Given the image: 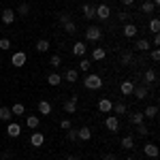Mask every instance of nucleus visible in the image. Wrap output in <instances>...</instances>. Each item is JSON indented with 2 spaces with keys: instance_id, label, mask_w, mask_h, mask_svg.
Wrapping results in <instances>:
<instances>
[{
  "instance_id": "1",
  "label": "nucleus",
  "mask_w": 160,
  "mask_h": 160,
  "mask_svg": "<svg viewBox=\"0 0 160 160\" xmlns=\"http://www.w3.org/2000/svg\"><path fill=\"white\" fill-rule=\"evenodd\" d=\"M83 86H86L88 90H100V88H102V79H100V75L88 73L86 79H83Z\"/></svg>"
},
{
  "instance_id": "2",
  "label": "nucleus",
  "mask_w": 160,
  "mask_h": 160,
  "mask_svg": "<svg viewBox=\"0 0 160 160\" xmlns=\"http://www.w3.org/2000/svg\"><path fill=\"white\" fill-rule=\"evenodd\" d=\"M100 38H102V28H100V26H88L86 28V41L98 43Z\"/></svg>"
},
{
  "instance_id": "3",
  "label": "nucleus",
  "mask_w": 160,
  "mask_h": 160,
  "mask_svg": "<svg viewBox=\"0 0 160 160\" xmlns=\"http://www.w3.org/2000/svg\"><path fill=\"white\" fill-rule=\"evenodd\" d=\"M11 64L15 68H22L24 64H28V53H26V51H15L11 56Z\"/></svg>"
},
{
  "instance_id": "4",
  "label": "nucleus",
  "mask_w": 160,
  "mask_h": 160,
  "mask_svg": "<svg viewBox=\"0 0 160 160\" xmlns=\"http://www.w3.org/2000/svg\"><path fill=\"white\" fill-rule=\"evenodd\" d=\"M109 15H111V7L107 4V2H100L98 7H96V19H109Z\"/></svg>"
},
{
  "instance_id": "5",
  "label": "nucleus",
  "mask_w": 160,
  "mask_h": 160,
  "mask_svg": "<svg viewBox=\"0 0 160 160\" xmlns=\"http://www.w3.org/2000/svg\"><path fill=\"white\" fill-rule=\"evenodd\" d=\"M81 13H83V17H86L88 22H94V19H96V7L90 4V2H86V4L81 7Z\"/></svg>"
},
{
  "instance_id": "6",
  "label": "nucleus",
  "mask_w": 160,
  "mask_h": 160,
  "mask_svg": "<svg viewBox=\"0 0 160 160\" xmlns=\"http://www.w3.org/2000/svg\"><path fill=\"white\" fill-rule=\"evenodd\" d=\"M105 128H107L109 132H118V128H120V118H118V115H107Z\"/></svg>"
},
{
  "instance_id": "7",
  "label": "nucleus",
  "mask_w": 160,
  "mask_h": 160,
  "mask_svg": "<svg viewBox=\"0 0 160 160\" xmlns=\"http://www.w3.org/2000/svg\"><path fill=\"white\" fill-rule=\"evenodd\" d=\"M122 34H124L126 38H135L137 34H139V28H137V24H132V22L124 24V28H122Z\"/></svg>"
},
{
  "instance_id": "8",
  "label": "nucleus",
  "mask_w": 160,
  "mask_h": 160,
  "mask_svg": "<svg viewBox=\"0 0 160 160\" xmlns=\"http://www.w3.org/2000/svg\"><path fill=\"white\" fill-rule=\"evenodd\" d=\"M0 19H2V24H4V26H11L13 22L17 19V15H15L13 9H4V11L0 13Z\"/></svg>"
},
{
  "instance_id": "9",
  "label": "nucleus",
  "mask_w": 160,
  "mask_h": 160,
  "mask_svg": "<svg viewBox=\"0 0 160 160\" xmlns=\"http://www.w3.org/2000/svg\"><path fill=\"white\" fill-rule=\"evenodd\" d=\"M7 135L11 137V139H17V137L22 135V126L17 122H7Z\"/></svg>"
},
{
  "instance_id": "10",
  "label": "nucleus",
  "mask_w": 160,
  "mask_h": 160,
  "mask_svg": "<svg viewBox=\"0 0 160 160\" xmlns=\"http://www.w3.org/2000/svg\"><path fill=\"white\" fill-rule=\"evenodd\" d=\"M77 100H79V96H73V98H68V100H64L62 102V109L66 111V113H77Z\"/></svg>"
},
{
  "instance_id": "11",
  "label": "nucleus",
  "mask_w": 160,
  "mask_h": 160,
  "mask_svg": "<svg viewBox=\"0 0 160 160\" xmlns=\"http://www.w3.org/2000/svg\"><path fill=\"white\" fill-rule=\"evenodd\" d=\"M111 113H113V115H118V118H120V115H126V113H128V107H126V102H124V100H118V102H113V107H111Z\"/></svg>"
},
{
  "instance_id": "12",
  "label": "nucleus",
  "mask_w": 160,
  "mask_h": 160,
  "mask_svg": "<svg viewBox=\"0 0 160 160\" xmlns=\"http://www.w3.org/2000/svg\"><path fill=\"white\" fill-rule=\"evenodd\" d=\"M62 81H68V83L79 81V71H77V68H66V73H64V77H62Z\"/></svg>"
},
{
  "instance_id": "13",
  "label": "nucleus",
  "mask_w": 160,
  "mask_h": 160,
  "mask_svg": "<svg viewBox=\"0 0 160 160\" xmlns=\"http://www.w3.org/2000/svg\"><path fill=\"white\" fill-rule=\"evenodd\" d=\"M132 90H135V83L130 81V79H126L120 83V92H122V96H132Z\"/></svg>"
},
{
  "instance_id": "14",
  "label": "nucleus",
  "mask_w": 160,
  "mask_h": 160,
  "mask_svg": "<svg viewBox=\"0 0 160 160\" xmlns=\"http://www.w3.org/2000/svg\"><path fill=\"white\" fill-rule=\"evenodd\" d=\"M86 51H88V47H86V43L83 41H77L73 45V56H77V58H83L86 56Z\"/></svg>"
},
{
  "instance_id": "15",
  "label": "nucleus",
  "mask_w": 160,
  "mask_h": 160,
  "mask_svg": "<svg viewBox=\"0 0 160 160\" xmlns=\"http://www.w3.org/2000/svg\"><path fill=\"white\" fill-rule=\"evenodd\" d=\"M34 49H37L38 53H47V51L51 49V43L47 41V38H38L37 45H34Z\"/></svg>"
},
{
  "instance_id": "16",
  "label": "nucleus",
  "mask_w": 160,
  "mask_h": 160,
  "mask_svg": "<svg viewBox=\"0 0 160 160\" xmlns=\"http://www.w3.org/2000/svg\"><path fill=\"white\" fill-rule=\"evenodd\" d=\"M45 143V135L43 132H32V137H30V145L32 148H41Z\"/></svg>"
},
{
  "instance_id": "17",
  "label": "nucleus",
  "mask_w": 160,
  "mask_h": 160,
  "mask_svg": "<svg viewBox=\"0 0 160 160\" xmlns=\"http://www.w3.org/2000/svg\"><path fill=\"white\" fill-rule=\"evenodd\" d=\"M143 154L149 156V158H156V156H158V145H156V143H145V145H143Z\"/></svg>"
},
{
  "instance_id": "18",
  "label": "nucleus",
  "mask_w": 160,
  "mask_h": 160,
  "mask_svg": "<svg viewBox=\"0 0 160 160\" xmlns=\"http://www.w3.org/2000/svg\"><path fill=\"white\" fill-rule=\"evenodd\" d=\"M107 58V49L105 47H94L92 49V60L94 62H100V60H105Z\"/></svg>"
},
{
  "instance_id": "19",
  "label": "nucleus",
  "mask_w": 160,
  "mask_h": 160,
  "mask_svg": "<svg viewBox=\"0 0 160 160\" xmlns=\"http://www.w3.org/2000/svg\"><path fill=\"white\" fill-rule=\"evenodd\" d=\"M37 109H38L41 115H49V113H51V102H49V100H38Z\"/></svg>"
},
{
  "instance_id": "20",
  "label": "nucleus",
  "mask_w": 160,
  "mask_h": 160,
  "mask_svg": "<svg viewBox=\"0 0 160 160\" xmlns=\"http://www.w3.org/2000/svg\"><path fill=\"white\" fill-rule=\"evenodd\" d=\"M38 124H41V118H38V115H26V126H28L30 130H37Z\"/></svg>"
},
{
  "instance_id": "21",
  "label": "nucleus",
  "mask_w": 160,
  "mask_h": 160,
  "mask_svg": "<svg viewBox=\"0 0 160 160\" xmlns=\"http://www.w3.org/2000/svg\"><path fill=\"white\" fill-rule=\"evenodd\" d=\"M111 107H113V100H109V98L98 100V111L100 113H111Z\"/></svg>"
},
{
  "instance_id": "22",
  "label": "nucleus",
  "mask_w": 160,
  "mask_h": 160,
  "mask_svg": "<svg viewBox=\"0 0 160 160\" xmlns=\"http://www.w3.org/2000/svg\"><path fill=\"white\" fill-rule=\"evenodd\" d=\"M156 79H158V73H156L154 68H148V71H145V75H143L145 86H149V83H156Z\"/></svg>"
},
{
  "instance_id": "23",
  "label": "nucleus",
  "mask_w": 160,
  "mask_h": 160,
  "mask_svg": "<svg viewBox=\"0 0 160 160\" xmlns=\"http://www.w3.org/2000/svg\"><path fill=\"white\" fill-rule=\"evenodd\" d=\"M141 113H143V118H148V120H154V118L158 115V107H156V105H148V107L141 111Z\"/></svg>"
},
{
  "instance_id": "24",
  "label": "nucleus",
  "mask_w": 160,
  "mask_h": 160,
  "mask_svg": "<svg viewBox=\"0 0 160 160\" xmlns=\"http://www.w3.org/2000/svg\"><path fill=\"white\" fill-rule=\"evenodd\" d=\"M132 96H135L137 100H143L145 96H148V86H135V90H132Z\"/></svg>"
},
{
  "instance_id": "25",
  "label": "nucleus",
  "mask_w": 160,
  "mask_h": 160,
  "mask_svg": "<svg viewBox=\"0 0 160 160\" xmlns=\"http://www.w3.org/2000/svg\"><path fill=\"white\" fill-rule=\"evenodd\" d=\"M128 120H130V124H132V126L145 122V118H143V113H141V111H132V113L128 115Z\"/></svg>"
},
{
  "instance_id": "26",
  "label": "nucleus",
  "mask_w": 160,
  "mask_h": 160,
  "mask_svg": "<svg viewBox=\"0 0 160 160\" xmlns=\"http://www.w3.org/2000/svg\"><path fill=\"white\" fill-rule=\"evenodd\" d=\"M77 135H79V141H90L92 139V130L88 126H81V128H77Z\"/></svg>"
},
{
  "instance_id": "27",
  "label": "nucleus",
  "mask_w": 160,
  "mask_h": 160,
  "mask_svg": "<svg viewBox=\"0 0 160 160\" xmlns=\"http://www.w3.org/2000/svg\"><path fill=\"white\" fill-rule=\"evenodd\" d=\"M47 83H49L51 88L60 86V83H62V75L60 73H49V75H47Z\"/></svg>"
},
{
  "instance_id": "28",
  "label": "nucleus",
  "mask_w": 160,
  "mask_h": 160,
  "mask_svg": "<svg viewBox=\"0 0 160 160\" xmlns=\"http://www.w3.org/2000/svg\"><path fill=\"white\" fill-rule=\"evenodd\" d=\"M149 47H152V43H149L148 38H137V43H135V49L137 51H148Z\"/></svg>"
},
{
  "instance_id": "29",
  "label": "nucleus",
  "mask_w": 160,
  "mask_h": 160,
  "mask_svg": "<svg viewBox=\"0 0 160 160\" xmlns=\"http://www.w3.org/2000/svg\"><path fill=\"white\" fill-rule=\"evenodd\" d=\"M62 30H64L66 34H75V32H77V24H75L73 19H68V22L62 24Z\"/></svg>"
},
{
  "instance_id": "30",
  "label": "nucleus",
  "mask_w": 160,
  "mask_h": 160,
  "mask_svg": "<svg viewBox=\"0 0 160 160\" xmlns=\"http://www.w3.org/2000/svg\"><path fill=\"white\" fill-rule=\"evenodd\" d=\"M120 145H122V149H132L135 148V139H132L130 135H126V137H122Z\"/></svg>"
},
{
  "instance_id": "31",
  "label": "nucleus",
  "mask_w": 160,
  "mask_h": 160,
  "mask_svg": "<svg viewBox=\"0 0 160 160\" xmlns=\"http://www.w3.org/2000/svg\"><path fill=\"white\" fill-rule=\"evenodd\" d=\"M15 15H19V17H28V15H30V7H28V2H22V4L17 7Z\"/></svg>"
},
{
  "instance_id": "32",
  "label": "nucleus",
  "mask_w": 160,
  "mask_h": 160,
  "mask_svg": "<svg viewBox=\"0 0 160 160\" xmlns=\"http://www.w3.org/2000/svg\"><path fill=\"white\" fill-rule=\"evenodd\" d=\"M13 113H11V107H0V120L2 122H11Z\"/></svg>"
},
{
  "instance_id": "33",
  "label": "nucleus",
  "mask_w": 160,
  "mask_h": 160,
  "mask_svg": "<svg viewBox=\"0 0 160 160\" xmlns=\"http://www.w3.org/2000/svg\"><path fill=\"white\" fill-rule=\"evenodd\" d=\"M156 11V7H154V2H152V0H145V2H143V4H141V13H154Z\"/></svg>"
},
{
  "instance_id": "34",
  "label": "nucleus",
  "mask_w": 160,
  "mask_h": 160,
  "mask_svg": "<svg viewBox=\"0 0 160 160\" xmlns=\"http://www.w3.org/2000/svg\"><path fill=\"white\" fill-rule=\"evenodd\" d=\"M49 66L51 68H58V66H62V56L60 53H53L49 58Z\"/></svg>"
},
{
  "instance_id": "35",
  "label": "nucleus",
  "mask_w": 160,
  "mask_h": 160,
  "mask_svg": "<svg viewBox=\"0 0 160 160\" xmlns=\"http://www.w3.org/2000/svg\"><path fill=\"white\" fill-rule=\"evenodd\" d=\"M90 68H92V60H88V58H81V62H79V71H83V73H90Z\"/></svg>"
},
{
  "instance_id": "36",
  "label": "nucleus",
  "mask_w": 160,
  "mask_h": 160,
  "mask_svg": "<svg viewBox=\"0 0 160 160\" xmlns=\"http://www.w3.org/2000/svg\"><path fill=\"white\" fill-rule=\"evenodd\" d=\"M11 113H13V115H24V113H26V107L22 105V102H15V105L11 107Z\"/></svg>"
},
{
  "instance_id": "37",
  "label": "nucleus",
  "mask_w": 160,
  "mask_h": 160,
  "mask_svg": "<svg viewBox=\"0 0 160 160\" xmlns=\"http://www.w3.org/2000/svg\"><path fill=\"white\" fill-rule=\"evenodd\" d=\"M149 30H152L154 34H158V30H160V19H158V17H152V22H149Z\"/></svg>"
},
{
  "instance_id": "38",
  "label": "nucleus",
  "mask_w": 160,
  "mask_h": 160,
  "mask_svg": "<svg viewBox=\"0 0 160 160\" xmlns=\"http://www.w3.org/2000/svg\"><path fill=\"white\" fill-rule=\"evenodd\" d=\"M120 60H122V64L126 66V64H130V62L135 60V56H132V51H124V53H122V58H120Z\"/></svg>"
},
{
  "instance_id": "39",
  "label": "nucleus",
  "mask_w": 160,
  "mask_h": 160,
  "mask_svg": "<svg viewBox=\"0 0 160 160\" xmlns=\"http://www.w3.org/2000/svg\"><path fill=\"white\" fill-rule=\"evenodd\" d=\"M118 17H120V22H122V24H128V22H132V15H130L128 11L118 13Z\"/></svg>"
},
{
  "instance_id": "40",
  "label": "nucleus",
  "mask_w": 160,
  "mask_h": 160,
  "mask_svg": "<svg viewBox=\"0 0 160 160\" xmlns=\"http://www.w3.org/2000/svg\"><path fill=\"white\" fill-rule=\"evenodd\" d=\"M135 128H137V132H139V135H143V137H145V135L149 132V130H148V126H145V122H143V124H137Z\"/></svg>"
},
{
  "instance_id": "41",
  "label": "nucleus",
  "mask_w": 160,
  "mask_h": 160,
  "mask_svg": "<svg viewBox=\"0 0 160 160\" xmlns=\"http://www.w3.org/2000/svg\"><path fill=\"white\" fill-rule=\"evenodd\" d=\"M66 137H68V141H79V135H77V130H73V128H71V130H66Z\"/></svg>"
},
{
  "instance_id": "42",
  "label": "nucleus",
  "mask_w": 160,
  "mask_h": 160,
  "mask_svg": "<svg viewBox=\"0 0 160 160\" xmlns=\"http://www.w3.org/2000/svg\"><path fill=\"white\" fill-rule=\"evenodd\" d=\"M0 49L2 51L11 49V41H9V38H0Z\"/></svg>"
},
{
  "instance_id": "43",
  "label": "nucleus",
  "mask_w": 160,
  "mask_h": 160,
  "mask_svg": "<svg viewBox=\"0 0 160 160\" xmlns=\"http://www.w3.org/2000/svg\"><path fill=\"white\" fill-rule=\"evenodd\" d=\"M60 128H62V130H71V128H73V122H71V120H62Z\"/></svg>"
},
{
  "instance_id": "44",
  "label": "nucleus",
  "mask_w": 160,
  "mask_h": 160,
  "mask_svg": "<svg viewBox=\"0 0 160 160\" xmlns=\"http://www.w3.org/2000/svg\"><path fill=\"white\" fill-rule=\"evenodd\" d=\"M149 56H152V60H154V62L160 60V51L158 49H152V53H149Z\"/></svg>"
},
{
  "instance_id": "45",
  "label": "nucleus",
  "mask_w": 160,
  "mask_h": 160,
  "mask_svg": "<svg viewBox=\"0 0 160 160\" xmlns=\"http://www.w3.org/2000/svg\"><path fill=\"white\" fill-rule=\"evenodd\" d=\"M68 19H71V15H68V13H62V15H60V24L68 22Z\"/></svg>"
},
{
  "instance_id": "46",
  "label": "nucleus",
  "mask_w": 160,
  "mask_h": 160,
  "mask_svg": "<svg viewBox=\"0 0 160 160\" xmlns=\"http://www.w3.org/2000/svg\"><path fill=\"white\" fill-rule=\"evenodd\" d=\"M0 160H11V152H2L0 154Z\"/></svg>"
},
{
  "instance_id": "47",
  "label": "nucleus",
  "mask_w": 160,
  "mask_h": 160,
  "mask_svg": "<svg viewBox=\"0 0 160 160\" xmlns=\"http://www.w3.org/2000/svg\"><path fill=\"white\" fill-rule=\"evenodd\" d=\"M152 45H156V47L160 45V34H154V38H152Z\"/></svg>"
},
{
  "instance_id": "48",
  "label": "nucleus",
  "mask_w": 160,
  "mask_h": 160,
  "mask_svg": "<svg viewBox=\"0 0 160 160\" xmlns=\"http://www.w3.org/2000/svg\"><path fill=\"white\" fill-rule=\"evenodd\" d=\"M120 2H122L124 7H132L135 4V0H120Z\"/></svg>"
},
{
  "instance_id": "49",
  "label": "nucleus",
  "mask_w": 160,
  "mask_h": 160,
  "mask_svg": "<svg viewBox=\"0 0 160 160\" xmlns=\"http://www.w3.org/2000/svg\"><path fill=\"white\" fill-rule=\"evenodd\" d=\"M102 160H118V158H115V154H105Z\"/></svg>"
},
{
  "instance_id": "50",
  "label": "nucleus",
  "mask_w": 160,
  "mask_h": 160,
  "mask_svg": "<svg viewBox=\"0 0 160 160\" xmlns=\"http://www.w3.org/2000/svg\"><path fill=\"white\" fill-rule=\"evenodd\" d=\"M66 160H79V158H77L75 154H68V156H66Z\"/></svg>"
},
{
  "instance_id": "51",
  "label": "nucleus",
  "mask_w": 160,
  "mask_h": 160,
  "mask_svg": "<svg viewBox=\"0 0 160 160\" xmlns=\"http://www.w3.org/2000/svg\"><path fill=\"white\" fill-rule=\"evenodd\" d=\"M152 2H154V7H156V9H158V4H160V0H152Z\"/></svg>"
},
{
  "instance_id": "52",
  "label": "nucleus",
  "mask_w": 160,
  "mask_h": 160,
  "mask_svg": "<svg viewBox=\"0 0 160 160\" xmlns=\"http://www.w3.org/2000/svg\"><path fill=\"white\" fill-rule=\"evenodd\" d=\"M126 160H135V158H126Z\"/></svg>"
},
{
  "instance_id": "53",
  "label": "nucleus",
  "mask_w": 160,
  "mask_h": 160,
  "mask_svg": "<svg viewBox=\"0 0 160 160\" xmlns=\"http://www.w3.org/2000/svg\"><path fill=\"white\" fill-rule=\"evenodd\" d=\"M22 2H28V0H22Z\"/></svg>"
},
{
  "instance_id": "54",
  "label": "nucleus",
  "mask_w": 160,
  "mask_h": 160,
  "mask_svg": "<svg viewBox=\"0 0 160 160\" xmlns=\"http://www.w3.org/2000/svg\"><path fill=\"white\" fill-rule=\"evenodd\" d=\"M100 2H105V0H100Z\"/></svg>"
}]
</instances>
